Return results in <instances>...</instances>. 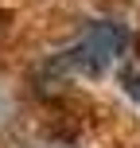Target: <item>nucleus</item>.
I'll return each mask as SVG.
<instances>
[{
    "label": "nucleus",
    "instance_id": "2",
    "mask_svg": "<svg viewBox=\"0 0 140 148\" xmlns=\"http://www.w3.org/2000/svg\"><path fill=\"white\" fill-rule=\"evenodd\" d=\"M121 86H125V94L132 101H140V70H125L121 74Z\"/></svg>",
    "mask_w": 140,
    "mask_h": 148
},
{
    "label": "nucleus",
    "instance_id": "3",
    "mask_svg": "<svg viewBox=\"0 0 140 148\" xmlns=\"http://www.w3.org/2000/svg\"><path fill=\"white\" fill-rule=\"evenodd\" d=\"M8 117V97H4V90H0V121Z\"/></svg>",
    "mask_w": 140,
    "mask_h": 148
},
{
    "label": "nucleus",
    "instance_id": "1",
    "mask_svg": "<svg viewBox=\"0 0 140 148\" xmlns=\"http://www.w3.org/2000/svg\"><path fill=\"white\" fill-rule=\"evenodd\" d=\"M125 43H128L125 27L101 20V23H94V27H89L86 35H82L78 43L55 62V66H59V70H86V74H97V70H105L121 51H125Z\"/></svg>",
    "mask_w": 140,
    "mask_h": 148
}]
</instances>
